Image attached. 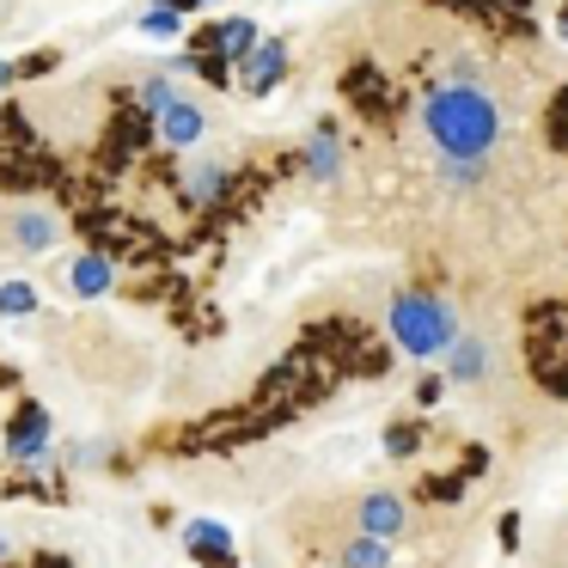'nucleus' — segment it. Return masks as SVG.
I'll use <instances>...</instances> for the list:
<instances>
[{
    "label": "nucleus",
    "mask_w": 568,
    "mask_h": 568,
    "mask_svg": "<svg viewBox=\"0 0 568 568\" xmlns=\"http://www.w3.org/2000/svg\"><path fill=\"white\" fill-rule=\"evenodd\" d=\"M416 123L428 135L434 160H465V165H489V153L501 148V104L483 80H465V74H446L434 80L428 92L416 99Z\"/></svg>",
    "instance_id": "obj_1"
},
{
    "label": "nucleus",
    "mask_w": 568,
    "mask_h": 568,
    "mask_svg": "<svg viewBox=\"0 0 568 568\" xmlns=\"http://www.w3.org/2000/svg\"><path fill=\"white\" fill-rule=\"evenodd\" d=\"M257 26H251V19H226V26H214V31H202V50H214V55H221V62H245V55L251 50H257Z\"/></svg>",
    "instance_id": "obj_12"
},
{
    "label": "nucleus",
    "mask_w": 568,
    "mask_h": 568,
    "mask_svg": "<svg viewBox=\"0 0 568 568\" xmlns=\"http://www.w3.org/2000/svg\"><path fill=\"white\" fill-rule=\"evenodd\" d=\"M62 287H68L74 300H104V294L116 287V263L99 257V251H80V257H68Z\"/></svg>",
    "instance_id": "obj_10"
},
{
    "label": "nucleus",
    "mask_w": 568,
    "mask_h": 568,
    "mask_svg": "<svg viewBox=\"0 0 568 568\" xmlns=\"http://www.w3.org/2000/svg\"><path fill=\"white\" fill-rule=\"evenodd\" d=\"M104 458H111V446H104V440H80V446H68V465H80V470L104 465Z\"/></svg>",
    "instance_id": "obj_20"
},
{
    "label": "nucleus",
    "mask_w": 568,
    "mask_h": 568,
    "mask_svg": "<svg viewBox=\"0 0 568 568\" xmlns=\"http://www.w3.org/2000/svg\"><path fill=\"white\" fill-rule=\"evenodd\" d=\"M282 80H287V43L282 38H263L257 50L239 62V92H245V99H270Z\"/></svg>",
    "instance_id": "obj_8"
},
{
    "label": "nucleus",
    "mask_w": 568,
    "mask_h": 568,
    "mask_svg": "<svg viewBox=\"0 0 568 568\" xmlns=\"http://www.w3.org/2000/svg\"><path fill=\"white\" fill-rule=\"evenodd\" d=\"M416 428H409V422H392V428H385V458H409L416 453Z\"/></svg>",
    "instance_id": "obj_19"
},
{
    "label": "nucleus",
    "mask_w": 568,
    "mask_h": 568,
    "mask_svg": "<svg viewBox=\"0 0 568 568\" xmlns=\"http://www.w3.org/2000/svg\"><path fill=\"white\" fill-rule=\"evenodd\" d=\"M440 373H446V385H453V392H477V385H489V373H495V343H489L483 331H465L453 348H446Z\"/></svg>",
    "instance_id": "obj_6"
},
{
    "label": "nucleus",
    "mask_w": 568,
    "mask_h": 568,
    "mask_svg": "<svg viewBox=\"0 0 568 568\" xmlns=\"http://www.w3.org/2000/svg\"><path fill=\"white\" fill-rule=\"evenodd\" d=\"M165 7H178V13H196V7H209V0H165Z\"/></svg>",
    "instance_id": "obj_24"
},
{
    "label": "nucleus",
    "mask_w": 568,
    "mask_h": 568,
    "mask_svg": "<svg viewBox=\"0 0 568 568\" xmlns=\"http://www.w3.org/2000/svg\"><path fill=\"white\" fill-rule=\"evenodd\" d=\"M43 306V294L31 282H0V318H31Z\"/></svg>",
    "instance_id": "obj_16"
},
{
    "label": "nucleus",
    "mask_w": 568,
    "mask_h": 568,
    "mask_svg": "<svg viewBox=\"0 0 568 568\" xmlns=\"http://www.w3.org/2000/svg\"><path fill=\"white\" fill-rule=\"evenodd\" d=\"M385 331H392L397 355H409V361H446V348L465 336V318H458V306L446 294L404 287V294H392V306H385Z\"/></svg>",
    "instance_id": "obj_2"
},
{
    "label": "nucleus",
    "mask_w": 568,
    "mask_h": 568,
    "mask_svg": "<svg viewBox=\"0 0 568 568\" xmlns=\"http://www.w3.org/2000/svg\"><path fill=\"white\" fill-rule=\"evenodd\" d=\"M440 392H446V373H440V379H422L416 385V404H440Z\"/></svg>",
    "instance_id": "obj_21"
},
{
    "label": "nucleus",
    "mask_w": 568,
    "mask_h": 568,
    "mask_svg": "<svg viewBox=\"0 0 568 568\" xmlns=\"http://www.w3.org/2000/svg\"><path fill=\"white\" fill-rule=\"evenodd\" d=\"M355 531H373V538H404L409 531V501L397 489H367L355 501Z\"/></svg>",
    "instance_id": "obj_7"
},
{
    "label": "nucleus",
    "mask_w": 568,
    "mask_h": 568,
    "mask_svg": "<svg viewBox=\"0 0 568 568\" xmlns=\"http://www.w3.org/2000/svg\"><path fill=\"white\" fill-rule=\"evenodd\" d=\"M178 544H184V556H190V562H202V568H239V538H233L226 519H209V514L184 519Z\"/></svg>",
    "instance_id": "obj_5"
},
{
    "label": "nucleus",
    "mask_w": 568,
    "mask_h": 568,
    "mask_svg": "<svg viewBox=\"0 0 568 568\" xmlns=\"http://www.w3.org/2000/svg\"><path fill=\"white\" fill-rule=\"evenodd\" d=\"M7 458H13V470H26V477L50 470V458H55V422H50V409H43L38 397H26V404L13 409V422H7Z\"/></svg>",
    "instance_id": "obj_3"
},
{
    "label": "nucleus",
    "mask_w": 568,
    "mask_h": 568,
    "mask_svg": "<svg viewBox=\"0 0 568 568\" xmlns=\"http://www.w3.org/2000/svg\"><path fill=\"white\" fill-rule=\"evenodd\" d=\"M202 135H209V111H202L196 99H178L165 116H153V141L172 153H196Z\"/></svg>",
    "instance_id": "obj_9"
},
{
    "label": "nucleus",
    "mask_w": 568,
    "mask_h": 568,
    "mask_svg": "<svg viewBox=\"0 0 568 568\" xmlns=\"http://www.w3.org/2000/svg\"><path fill=\"white\" fill-rule=\"evenodd\" d=\"M13 550H19V544H13V531H7V526H0V568H7V562H13Z\"/></svg>",
    "instance_id": "obj_22"
},
{
    "label": "nucleus",
    "mask_w": 568,
    "mask_h": 568,
    "mask_svg": "<svg viewBox=\"0 0 568 568\" xmlns=\"http://www.w3.org/2000/svg\"><path fill=\"white\" fill-rule=\"evenodd\" d=\"M562 38H568V7H562Z\"/></svg>",
    "instance_id": "obj_25"
},
{
    "label": "nucleus",
    "mask_w": 568,
    "mask_h": 568,
    "mask_svg": "<svg viewBox=\"0 0 568 568\" xmlns=\"http://www.w3.org/2000/svg\"><path fill=\"white\" fill-rule=\"evenodd\" d=\"M336 562H343V568H392V538H373V531H355V538H343Z\"/></svg>",
    "instance_id": "obj_14"
},
{
    "label": "nucleus",
    "mask_w": 568,
    "mask_h": 568,
    "mask_svg": "<svg viewBox=\"0 0 568 568\" xmlns=\"http://www.w3.org/2000/svg\"><path fill=\"white\" fill-rule=\"evenodd\" d=\"M306 172H312V184H336V172H343V141H336L331 123L306 141Z\"/></svg>",
    "instance_id": "obj_13"
},
{
    "label": "nucleus",
    "mask_w": 568,
    "mask_h": 568,
    "mask_svg": "<svg viewBox=\"0 0 568 568\" xmlns=\"http://www.w3.org/2000/svg\"><path fill=\"white\" fill-rule=\"evenodd\" d=\"M62 245V214L43 202H13L0 214V251H26V257H50Z\"/></svg>",
    "instance_id": "obj_4"
},
{
    "label": "nucleus",
    "mask_w": 568,
    "mask_h": 568,
    "mask_svg": "<svg viewBox=\"0 0 568 568\" xmlns=\"http://www.w3.org/2000/svg\"><path fill=\"white\" fill-rule=\"evenodd\" d=\"M13 80H19V68H13V62H0V92L13 87Z\"/></svg>",
    "instance_id": "obj_23"
},
{
    "label": "nucleus",
    "mask_w": 568,
    "mask_h": 568,
    "mask_svg": "<svg viewBox=\"0 0 568 568\" xmlns=\"http://www.w3.org/2000/svg\"><path fill=\"white\" fill-rule=\"evenodd\" d=\"M141 31H148V38H178V31H184V13H178V7H153V13H141Z\"/></svg>",
    "instance_id": "obj_18"
},
{
    "label": "nucleus",
    "mask_w": 568,
    "mask_h": 568,
    "mask_svg": "<svg viewBox=\"0 0 568 568\" xmlns=\"http://www.w3.org/2000/svg\"><path fill=\"white\" fill-rule=\"evenodd\" d=\"M489 165H465V160H440V190H477Z\"/></svg>",
    "instance_id": "obj_17"
},
{
    "label": "nucleus",
    "mask_w": 568,
    "mask_h": 568,
    "mask_svg": "<svg viewBox=\"0 0 568 568\" xmlns=\"http://www.w3.org/2000/svg\"><path fill=\"white\" fill-rule=\"evenodd\" d=\"M135 99H141V116L153 123V116H165L178 99H190V92L178 87V80H165V74H148V80H141V92H135Z\"/></svg>",
    "instance_id": "obj_15"
},
{
    "label": "nucleus",
    "mask_w": 568,
    "mask_h": 568,
    "mask_svg": "<svg viewBox=\"0 0 568 568\" xmlns=\"http://www.w3.org/2000/svg\"><path fill=\"white\" fill-rule=\"evenodd\" d=\"M226 184H233V165L226 160H214V153H196V160H190V172H184V196L196 202H214V196H226Z\"/></svg>",
    "instance_id": "obj_11"
}]
</instances>
